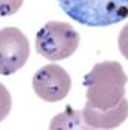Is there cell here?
<instances>
[{"label":"cell","mask_w":128,"mask_h":130,"mask_svg":"<svg viewBox=\"0 0 128 130\" xmlns=\"http://www.w3.org/2000/svg\"><path fill=\"white\" fill-rule=\"evenodd\" d=\"M128 76L118 61L97 63L83 78L87 102L98 109H110L125 97Z\"/></svg>","instance_id":"obj_1"},{"label":"cell","mask_w":128,"mask_h":130,"mask_svg":"<svg viewBox=\"0 0 128 130\" xmlns=\"http://www.w3.org/2000/svg\"><path fill=\"white\" fill-rule=\"evenodd\" d=\"M67 17L90 27H107L128 18V0H57Z\"/></svg>","instance_id":"obj_2"},{"label":"cell","mask_w":128,"mask_h":130,"mask_svg":"<svg viewBox=\"0 0 128 130\" xmlns=\"http://www.w3.org/2000/svg\"><path fill=\"white\" fill-rule=\"evenodd\" d=\"M79 33L63 21H49L36 33V52L51 61L69 58L79 46Z\"/></svg>","instance_id":"obj_3"},{"label":"cell","mask_w":128,"mask_h":130,"mask_svg":"<svg viewBox=\"0 0 128 130\" xmlns=\"http://www.w3.org/2000/svg\"><path fill=\"white\" fill-rule=\"evenodd\" d=\"M30 45L26 35L15 27L0 30V75H12L27 63Z\"/></svg>","instance_id":"obj_4"},{"label":"cell","mask_w":128,"mask_h":130,"mask_svg":"<svg viewBox=\"0 0 128 130\" xmlns=\"http://www.w3.org/2000/svg\"><path fill=\"white\" fill-rule=\"evenodd\" d=\"M34 93L45 102L63 100L72 88V79L67 70L58 64L40 67L33 76Z\"/></svg>","instance_id":"obj_5"},{"label":"cell","mask_w":128,"mask_h":130,"mask_svg":"<svg viewBox=\"0 0 128 130\" xmlns=\"http://www.w3.org/2000/svg\"><path fill=\"white\" fill-rule=\"evenodd\" d=\"M128 117V102L124 97L110 109H98L88 102L82 109V120L87 129H116Z\"/></svg>","instance_id":"obj_6"},{"label":"cell","mask_w":128,"mask_h":130,"mask_svg":"<svg viewBox=\"0 0 128 130\" xmlns=\"http://www.w3.org/2000/svg\"><path fill=\"white\" fill-rule=\"evenodd\" d=\"M49 129H87V126L82 120V111L67 106L63 114L52 118Z\"/></svg>","instance_id":"obj_7"},{"label":"cell","mask_w":128,"mask_h":130,"mask_svg":"<svg viewBox=\"0 0 128 130\" xmlns=\"http://www.w3.org/2000/svg\"><path fill=\"white\" fill-rule=\"evenodd\" d=\"M12 108V99L8 88L0 82V121H3L8 117V114L11 112Z\"/></svg>","instance_id":"obj_8"},{"label":"cell","mask_w":128,"mask_h":130,"mask_svg":"<svg viewBox=\"0 0 128 130\" xmlns=\"http://www.w3.org/2000/svg\"><path fill=\"white\" fill-rule=\"evenodd\" d=\"M24 0H0V17H11L19 11Z\"/></svg>","instance_id":"obj_9"},{"label":"cell","mask_w":128,"mask_h":130,"mask_svg":"<svg viewBox=\"0 0 128 130\" xmlns=\"http://www.w3.org/2000/svg\"><path fill=\"white\" fill-rule=\"evenodd\" d=\"M118 46H119L121 54L128 60V24L121 30V33L118 36Z\"/></svg>","instance_id":"obj_10"}]
</instances>
